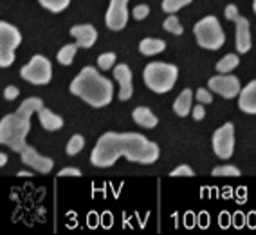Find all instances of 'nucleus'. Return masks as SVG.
Listing matches in <instances>:
<instances>
[{
  "label": "nucleus",
  "instance_id": "obj_1",
  "mask_svg": "<svg viewBox=\"0 0 256 235\" xmlns=\"http://www.w3.org/2000/svg\"><path fill=\"white\" fill-rule=\"evenodd\" d=\"M160 148L146 136L138 132H105L90 152V163L96 168H110L119 157L139 165H152L159 159Z\"/></svg>",
  "mask_w": 256,
  "mask_h": 235
},
{
  "label": "nucleus",
  "instance_id": "obj_2",
  "mask_svg": "<svg viewBox=\"0 0 256 235\" xmlns=\"http://www.w3.org/2000/svg\"><path fill=\"white\" fill-rule=\"evenodd\" d=\"M42 107H44L42 98L31 96L20 103L16 112L4 116L0 121V143L10 147L14 152H22L24 148L28 147L26 139L31 130V118Z\"/></svg>",
  "mask_w": 256,
  "mask_h": 235
},
{
  "label": "nucleus",
  "instance_id": "obj_3",
  "mask_svg": "<svg viewBox=\"0 0 256 235\" xmlns=\"http://www.w3.org/2000/svg\"><path fill=\"white\" fill-rule=\"evenodd\" d=\"M70 92L94 109H103L110 105L114 98V83L98 73V69L87 65L70 82Z\"/></svg>",
  "mask_w": 256,
  "mask_h": 235
},
{
  "label": "nucleus",
  "instance_id": "obj_4",
  "mask_svg": "<svg viewBox=\"0 0 256 235\" xmlns=\"http://www.w3.org/2000/svg\"><path fill=\"white\" fill-rule=\"evenodd\" d=\"M142 78L150 91L157 94H164L174 89L175 82L178 78V69L174 64L166 62H152L142 71Z\"/></svg>",
  "mask_w": 256,
  "mask_h": 235
},
{
  "label": "nucleus",
  "instance_id": "obj_5",
  "mask_svg": "<svg viewBox=\"0 0 256 235\" xmlns=\"http://www.w3.org/2000/svg\"><path fill=\"white\" fill-rule=\"evenodd\" d=\"M193 33H195L198 46L204 47V49H210V51H218L226 42L224 29L220 26L218 19L213 17V15L198 20L195 24V28H193Z\"/></svg>",
  "mask_w": 256,
  "mask_h": 235
},
{
  "label": "nucleus",
  "instance_id": "obj_6",
  "mask_svg": "<svg viewBox=\"0 0 256 235\" xmlns=\"http://www.w3.org/2000/svg\"><path fill=\"white\" fill-rule=\"evenodd\" d=\"M22 44V33L13 24L0 22V67L8 69L14 62V51Z\"/></svg>",
  "mask_w": 256,
  "mask_h": 235
},
{
  "label": "nucleus",
  "instance_id": "obj_7",
  "mask_svg": "<svg viewBox=\"0 0 256 235\" xmlns=\"http://www.w3.org/2000/svg\"><path fill=\"white\" fill-rule=\"evenodd\" d=\"M20 76L31 85H47L52 78V64L44 55H34L29 64L20 69Z\"/></svg>",
  "mask_w": 256,
  "mask_h": 235
},
{
  "label": "nucleus",
  "instance_id": "obj_8",
  "mask_svg": "<svg viewBox=\"0 0 256 235\" xmlns=\"http://www.w3.org/2000/svg\"><path fill=\"white\" fill-rule=\"evenodd\" d=\"M213 150L220 159H229L234 152V125L224 123V127L213 134Z\"/></svg>",
  "mask_w": 256,
  "mask_h": 235
},
{
  "label": "nucleus",
  "instance_id": "obj_9",
  "mask_svg": "<svg viewBox=\"0 0 256 235\" xmlns=\"http://www.w3.org/2000/svg\"><path fill=\"white\" fill-rule=\"evenodd\" d=\"M208 87L210 91L216 92L226 100H233L240 94L242 87H240V80L234 76V74H216L213 78H210L208 82Z\"/></svg>",
  "mask_w": 256,
  "mask_h": 235
},
{
  "label": "nucleus",
  "instance_id": "obj_10",
  "mask_svg": "<svg viewBox=\"0 0 256 235\" xmlns=\"http://www.w3.org/2000/svg\"><path fill=\"white\" fill-rule=\"evenodd\" d=\"M128 2L130 0H110L105 15V26L112 31H121L128 24Z\"/></svg>",
  "mask_w": 256,
  "mask_h": 235
},
{
  "label": "nucleus",
  "instance_id": "obj_11",
  "mask_svg": "<svg viewBox=\"0 0 256 235\" xmlns=\"http://www.w3.org/2000/svg\"><path fill=\"white\" fill-rule=\"evenodd\" d=\"M20 159H22L24 165H28L29 168L40 172V174H49V172L54 168V161H52L50 157H46V156H42L40 152H36V148L31 147V145H28V147L20 152Z\"/></svg>",
  "mask_w": 256,
  "mask_h": 235
},
{
  "label": "nucleus",
  "instance_id": "obj_12",
  "mask_svg": "<svg viewBox=\"0 0 256 235\" xmlns=\"http://www.w3.org/2000/svg\"><path fill=\"white\" fill-rule=\"evenodd\" d=\"M233 22H234V46H236V51L238 55H246L252 46L251 24L242 15H238Z\"/></svg>",
  "mask_w": 256,
  "mask_h": 235
},
{
  "label": "nucleus",
  "instance_id": "obj_13",
  "mask_svg": "<svg viewBox=\"0 0 256 235\" xmlns=\"http://www.w3.org/2000/svg\"><path fill=\"white\" fill-rule=\"evenodd\" d=\"M114 78L119 83V100L121 102H128L134 94V83H132V71L126 64L116 65L114 69Z\"/></svg>",
  "mask_w": 256,
  "mask_h": 235
},
{
  "label": "nucleus",
  "instance_id": "obj_14",
  "mask_svg": "<svg viewBox=\"0 0 256 235\" xmlns=\"http://www.w3.org/2000/svg\"><path fill=\"white\" fill-rule=\"evenodd\" d=\"M70 35L76 38V44L82 49H90L98 42V29L90 24H80L70 28Z\"/></svg>",
  "mask_w": 256,
  "mask_h": 235
},
{
  "label": "nucleus",
  "instance_id": "obj_15",
  "mask_svg": "<svg viewBox=\"0 0 256 235\" xmlns=\"http://www.w3.org/2000/svg\"><path fill=\"white\" fill-rule=\"evenodd\" d=\"M238 109L246 114H256V80L247 83L238 94Z\"/></svg>",
  "mask_w": 256,
  "mask_h": 235
},
{
  "label": "nucleus",
  "instance_id": "obj_16",
  "mask_svg": "<svg viewBox=\"0 0 256 235\" xmlns=\"http://www.w3.org/2000/svg\"><path fill=\"white\" fill-rule=\"evenodd\" d=\"M38 118H40L42 127L49 130V132H56V130L64 127V118L58 116L56 112H52L50 109H47V107H42L40 111H38Z\"/></svg>",
  "mask_w": 256,
  "mask_h": 235
},
{
  "label": "nucleus",
  "instance_id": "obj_17",
  "mask_svg": "<svg viewBox=\"0 0 256 235\" xmlns=\"http://www.w3.org/2000/svg\"><path fill=\"white\" fill-rule=\"evenodd\" d=\"M132 120L144 129H156L159 125V118L148 109V107H136L132 112Z\"/></svg>",
  "mask_w": 256,
  "mask_h": 235
},
{
  "label": "nucleus",
  "instance_id": "obj_18",
  "mask_svg": "<svg viewBox=\"0 0 256 235\" xmlns=\"http://www.w3.org/2000/svg\"><path fill=\"white\" fill-rule=\"evenodd\" d=\"M193 111V92L192 89H184L174 102V112L180 118L192 114Z\"/></svg>",
  "mask_w": 256,
  "mask_h": 235
},
{
  "label": "nucleus",
  "instance_id": "obj_19",
  "mask_svg": "<svg viewBox=\"0 0 256 235\" xmlns=\"http://www.w3.org/2000/svg\"><path fill=\"white\" fill-rule=\"evenodd\" d=\"M166 49V42L160 38H142L139 44V51L144 56H154L159 55Z\"/></svg>",
  "mask_w": 256,
  "mask_h": 235
},
{
  "label": "nucleus",
  "instance_id": "obj_20",
  "mask_svg": "<svg viewBox=\"0 0 256 235\" xmlns=\"http://www.w3.org/2000/svg\"><path fill=\"white\" fill-rule=\"evenodd\" d=\"M76 51H78V44H67L58 51L56 58L62 65H70L74 62V56H76Z\"/></svg>",
  "mask_w": 256,
  "mask_h": 235
},
{
  "label": "nucleus",
  "instance_id": "obj_21",
  "mask_svg": "<svg viewBox=\"0 0 256 235\" xmlns=\"http://www.w3.org/2000/svg\"><path fill=\"white\" fill-rule=\"evenodd\" d=\"M238 64H240V56L238 55H226L224 58L216 64V71H218L220 74H228L236 69Z\"/></svg>",
  "mask_w": 256,
  "mask_h": 235
},
{
  "label": "nucleus",
  "instance_id": "obj_22",
  "mask_svg": "<svg viewBox=\"0 0 256 235\" xmlns=\"http://www.w3.org/2000/svg\"><path fill=\"white\" fill-rule=\"evenodd\" d=\"M42 8H46L50 13H62L69 8L70 0H38Z\"/></svg>",
  "mask_w": 256,
  "mask_h": 235
},
{
  "label": "nucleus",
  "instance_id": "obj_23",
  "mask_svg": "<svg viewBox=\"0 0 256 235\" xmlns=\"http://www.w3.org/2000/svg\"><path fill=\"white\" fill-rule=\"evenodd\" d=\"M85 147V138H83L82 134H74L72 138L69 139V143H67V156H76L80 154Z\"/></svg>",
  "mask_w": 256,
  "mask_h": 235
},
{
  "label": "nucleus",
  "instance_id": "obj_24",
  "mask_svg": "<svg viewBox=\"0 0 256 235\" xmlns=\"http://www.w3.org/2000/svg\"><path fill=\"white\" fill-rule=\"evenodd\" d=\"M162 28H164V31L172 33V35H177V37H180V35L184 33V28L180 26V22H178V19L174 13L170 15L168 19L162 22Z\"/></svg>",
  "mask_w": 256,
  "mask_h": 235
},
{
  "label": "nucleus",
  "instance_id": "obj_25",
  "mask_svg": "<svg viewBox=\"0 0 256 235\" xmlns=\"http://www.w3.org/2000/svg\"><path fill=\"white\" fill-rule=\"evenodd\" d=\"M188 4H192V0H162V4H160V8H162V11L164 13H177V11H180L182 8H186Z\"/></svg>",
  "mask_w": 256,
  "mask_h": 235
},
{
  "label": "nucleus",
  "instance_id": "obj_26",
  "mask_svg": "<svg viewBox=\"0 0 256 235\" xmlns=\"http://www.w3.org/2000/svg\"><path fill=\"white\" fill-rule=\"evenodd\" d=\"M116 53H103V55L98 56V67L101 71H108L116 67Z\"/></svg>",
  "mask_w": 256,
  "mask_h": 235
},
{
  "label": "nucleus",
  "instance_id": "obj_27",
  "mask_svg": "<svg viewBox=\"0 0 256 235\" xmlns=\"http://www.w3.org/2000/svg\"><path fill=\"white\" fill-rule=\"evenodd\" d=\"M211 174L215 175V177H222V175H231V177H238V175L242 174V172L238 170L236 166H233V165H224V166H215Z\"/></svg>",
  "mask_w": 256,
  "mask_h": 235
},
{
  "label": "nucleus",
  "instance_id": "obj_28",
  "mask_svg": "<svg viewBox=\"0 0 256 235\" xmlns=\"http://www.w3.org/2000/svg\"><path fill=\"white\" fill-rule=\"evenodd\" d=\"M195 98L198 100V103H202V105H206V103H211L213 102V94L210 92V89H197V92H195Z\"/></svg>",
  "mask_w": 256,
  "mask_h": 235
},
{
  "label": "nucleus",
  "instance_id": "obj_29",
  "mask_svg": "<svg viewBox=\"0 0 256 235\" xmlns=\"http://www.w3.org/2000/svg\"><path fill=\"white\" fill-rule=\"evenodd\" d=\"M170 175H172V177H180V175H184V177H193V175H195V172L192 170V166L180 165V166H177L175 170L170 172Z\"/></svg>",
  "mask_w": 256,
  "mask_h": 235
},
{
  "label": "nucleus",
  "instance_id": "obj_30",
  "mask_svg": "<svg viewBox=\"0 0 256 235\" xmlns=\"http://www.w3.org/2000/svg\"><path fill=\"white\" fill-rule=\"evenodd\" d=\"M150 15V8L146 4H141V6H136L132 10V17L136 20H144Z\"/></svg>",
  "mask_w": 256,
  "mask_h": 235
},
{
  "label": "nucleus",
  "instance_id": "obj_31",
  "mask_svg": "<svg viewBox=\"0 0 256 235\" xmlns=\"http://www.w3.org/2000/svg\"><path fill=\"white\" fill-rule=\"evenodd\" d=\"M80 175H82V170L74 168V166H67L58 172V177H80Z\"/></svg>",
  "mask_w": 256,
  "mask_h": 235
},
{
  "label": "nucleus",
  "instance_id": "obj_32",
  "mask_svg": "<svg viewBox=\"0 0 256 235\" xmlns=\"http://www.w3.org/2000/svg\"><path fill=\"white\" fill-rule=\"evenodd\" d=\"M4 98L8 100V102H13V100H16V98H18V89L14 87V85H10V87H6Z\"/></svg>",
  "mask_w": 256,
  "mask_h": 235
},
{
  "label": "nucleus",
  "instance_id": "obj_33",
  "mask_svg": "<svg viewBox=\"0 0 256 235\" xmlns=\"http://www.w3.org/2000/svg\"><path fill=\"white\" fill-rule=\"evenodd\" d=\"M224 15H226V19L231 20V22H233V20L236 19V17H238V15H240V13H238V8H236V6H234V4H229L228 8H226Z\"/></svg>",
  "mask_w": 256,
  "mask_h": 235
},
{
  "label": "nucleus",
  "instance_id": "obj_34",
  "mask_svg": "<svg viewBox=\"0 0 256 235\" xmlns=\"http://www.w3.org/2000/svg\"><path fill=\"white\" fill-rule=\"evenodd\" d=\"M192 116H193V120H195V121L204 120V116H206V111H204V107H202V103H200V105H195V107H193Z\"/></svg>",
  "mask_w": 256,
  "mask_h": 235
},
{
  "label": "nucleus",
  "instance_id": "obj_35",
  "mask_svg": "<svg viewBox=\"0 0 256 235\" xmlns=\"http://www.w3.org/2000/svg\"><path fill=\"white\" fill-rule=\"evenodd\" d=\"M16 175H18V177H31V172H26V170H20L18 172V174H16Z\"/></svg>",
  "mask_w": 256,
  "mask_h": 235
},
{
  "label": "nucleus",
  "instance_id": "obj_36",
  "mask_svg": "<svg viewBox=\"0 0 256 235\" xmlns=\"http://www.w3.org/2000/svg\"><path fill=\"white\" fill-rule=\"evenodd\" d=\"M6 161H8V156H6V154H0V165L4 166Z\"/></svg>",
  "mask_w": 256,
  "mask_h": 235
},
{
  "label": "nucleus",
  "instance_id": "obj_37",
  "mask_svg": "<svg viewBox=\"0 0 256 235\" xmlns=\"http://www.w3.org/2000/svg\"><path fill=\"white\" fill-rule=\"evenodd\" d=\"M252 10H254V15H256V0H252Z\"/></svg>",
  "mask_w": 256,
  "mask_h": 235
}]
</instances>
